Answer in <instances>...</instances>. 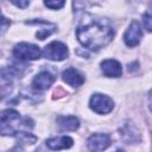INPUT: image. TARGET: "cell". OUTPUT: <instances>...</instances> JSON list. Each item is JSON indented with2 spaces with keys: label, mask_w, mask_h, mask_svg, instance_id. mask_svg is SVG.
Listing matches in <instances>:
<instances>
[{
  "label": "cell",
  "mask_w": 152,
  "mask_h": 152,
  "mask_svg": "<svg viewBox=\"0 0 152 152\" xmlns=\"http://www.w3.org/2000/svg\"><path fill=\"white\" fill-rule=\"evenodd\" d=\"M148 103H150V109H151V112H152V91H151L150 95H148Z\"/></svg>",
  "instance_id": "obj_17"
},
{
  "label": "cell",
  "mask_w": 152,
  "mask_h": 152,
  "mask_svg": "<svg viewBox=\"0 0 152 152\" xmlns=\"http://www.w3.org/2000/svg\"><path fill=\"white\" fill-rule=\"evenodd\" d=\"M33 121L28 118H21L14 109H5L1 113L0 132L2 135H17L21 132L32 129Z\"/></svg>",
  "instance_id": "obj_2"
},
{
  "label": "cell",
  "mask_w": 152,
  "mask_h": 152,
  "mask_svg": "<svg viewBox=\"0 0 152 152\" xmlns=\"http://www.w3.org/2000/svg\"><path fill=\"white\" fill-rule=\"evenodd\" d=\"M7 24L10 25V21H7L6 20V18L2 15V18H1V31H2V33L6 31V27H7Z\"/></svg>",
  "instance_id": "obj_16"
},
{
  "label": "cell",
  "mask_w": 152,
  "mask_h": 152,
  "mask_svg": "<svg viewBox=\"0 0 152 152\" xmlns=\"http://www.w3.org/2000/svg\"><path fill=\"white\" fill-rule=\"evenodd\" d=\"M110 145V138L104 133H95L87 140V146L90 152H101Z\"/></svg>",
  "instance_id": "obj_6"
},
{
  "label": "cell",
  "mask_w": 152,
  "mask_h": 152,
  "mask_svg": "<svg viewBox=\"0 0 152 152\" xmlns=\"http://www.w3.org/2000/svg\"><path fill=\"white\" fill-rule=\"evenodd\" d=\"M72 144H74V140L70 137H66V135L55 137V138H50V139L46 140V146L50 150H53V151L69 148V147L72 146Z\"/></svg>",
  "instance_id": "obj_11"
},
{
  "label": "cell",
  "mask_w": 152,
  "mask_h": 152,
  "mask_svg": "<svg viewBox=\"0 0 152 152\" xmlns=\"http://www.w3.org/2000/svg\"><path fill=\"white\" fill-rule=\"evenodd\" d=\"M15 6H18V7H20V8H25V7H27L28 5H30V2L28 1H12Z\"/></svg>",
  "instance_id": "obj_15"
},
{
  "label": "cell",
  "mask_w": 152,
  "mask_h": 152,
  "mask_svg": "<svg viewBox=\"0 0 152 152\" xmlns=\"http://www.w3.org/2000/svg\"><path fill=\"white\" fill-rule=\"evenodd\" d=\"M69 51L65 44L61 42H51L43 50V56L51 61H63L68 57Z\"/></svg>",
  "instance_id": "obj_5"
},
{
  "label": "cell",
  "mask_w": 152,
  "mask_h": 152,
  "mask_svg": "<svg viewBox=\"0 0 152 152\" xmlns=\"http://www.w3.org/2000/svg\"><path fill=\"white\" fill-rule=\"evenodd\" d=\"M62 78H63V81L65 83H68L69 86H71L74 88H78V87H81L84 83L83 75L78 70H76L75 68H72V66H69L65 70H63Z\"/></svg>",
  "instance_id": "obj_8"
},
{
  "label": "cell",
  "mask_w": 152,
  "mask_h": 152,
  "mask_svg": "<svg viewBox=\"0 0 152 152\" xmlns=\"http://www.w3.org/2000/svg\"><path fill=\"white\" fill-rule=\"evenodd\" d=\"M64 1H62V0H58V1H45L44 2V5L46 6V7H49V8H51V10H59V8H62L63 6H64Z\"/></svg>",
  "instance_id": "obj_14"
},
{
  "label": "cell",
  "mask_w": 152,
  "mask_h": 152,
  "mask_svg": "<svg viewBox=\"0 0 152 152\" xmlns=\"http://www.w3.org/2000/svg\"><path fill=\"white\" fill-rule=\"evenodd\" d=\"M113 27L107 21L99 19H91L82 23L76 30L77 40L91 51H97L104 48L113 39Z\"/></svg>",
  "instance_id": "obj_1"
},
{
  "label": "cell",
  "mask_w": 152,
  "mask_h": 152,
  "mask_svg": "<svg viewBox=\"0 0 152 152\" xmlns=\"http://www.w3.org/2000/svg\"><path fill=\"white\" fill-rule=\"evenodd\" d=\"M142 38V30H141V25L134 20L129 24L128 28L126 30L125 34H124V40L126 43L127 46H135L139 44V42Z\"/></svg>",
  "instance_id": "obj_7"
},
{
  "label": "cell",
  "mask_w": 152,
  "mask_h": 152,
  "mask_svg": "<svg viewBox=\"0 0 152 152\" xmlns=\"http://www.w3.org/2000/svg\"><path fill=\"white\" fill-rule=\"evenodd\" d=\"M56 77L50 71H42L32 80V88L36 90H45L55 82Z\"/></svg>",
  "instance_id": "obj_9"
},
{
  "label": "cell",
  "mask_w": 152,
  "mask_h": 152,
  "mask_svg": "<svg viewBox=\"0 0 152 152\" xmlns=\"http://www.w3.org/2000/svg\"><path fill=\"white\" fill-rule=\"evenodd\" d=\"M40 49L31 43H19L13 48V56L19 61H34L40 57Z\"/></svg>",
  "instance_id": "obj_3"
},
{
  "label": "cell",
  "mask_w": 152,
  "mask_h": 152,
  "mask_svg": "<svg viewBox=\"0 0 152 152\" xmlns=\"http://www.w3.org/2000/svg\"><path fill=\"white\" fill-rule=\"evenodd\" d=\"M57 126L61 131H76L80 127V121L76 116H63L59 115L56 119Z\"/></svg>",
  "instance_id": "obj_12"
},
{
  "label": "cell",
  "mask_w": 152,
  "mask_h": 152,
  "mask_svg": "<svg viewBox=\"0 0 152 152\" xmlns=\"http://www.w3.org/2000/svg\"><path fill=\"white\" fill-rule=\"evenodd\" d=\"M115 152H124V151H121V150H118V151H115Z\"/></svg>",
  "instance_id": "obj_18"
},
{
  "label": "cell",
  "mask_w": 152,
  "mask_h": 152,
  "mask_svg": "<svg viewBox=\"0 0 152 152\" xmlns=\"http://www.w3.org/2000/svg\"><path fill=\"white\" fill-rule=\"evenodd\" d=\"M142 24H144V27L148 32H152V10H147L144 13V15H142Z\"/></svg>",
  "instance_id": "obj_13"
},
{
  "label": "cell",
  "mask_w": 152,
  "mask_h": 152,
  "mask_svg": "<svg viewBox=\"0 0 152 152\" xmlns=\"http://www.w3.org/2000/svg\"><path fill=\"white\" fill-rule=\"evenodd\" d=\"M89 107L97 114H107L114 108V102L109 96L96 93L90 97Z\"/></svg>",
  "instance_id": "obj_4"
},
{
  "label": "cell",
  "mask_w": 152,
  "mask_h": 152,
  "mask_svg": "<svg viewBox=\"0 0 152 152\" xmlns=\"http://www.w3.org/2000/svg\"><path fill=\"white\" fill-rule=\"evenodd\" d=\"M101 70L107 77H120L122 75L121 64L115 59H104L101 62Z\"/></svg>",
  "instance_id": "obj_10"
}]
</instances>
